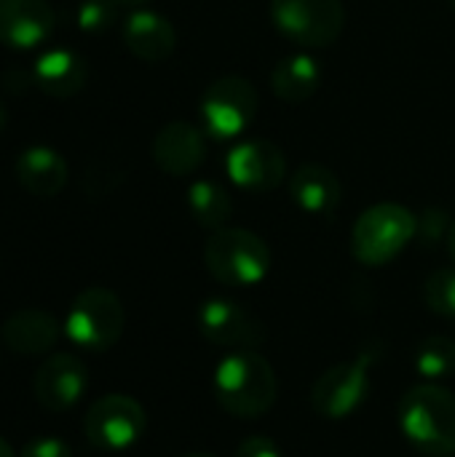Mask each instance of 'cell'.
<instances>
[{
	"label": "cell",
	"mask_w": 455,
	"mask_h": 457,
	"mask_svg": "<svg viewBox=\"0 0 455 457\" xmlns=\"http://www.w3.org/2000/svg\"><path fill=\"white\" fill-rule=\"evenodd\" d=\"M290 198L295 206L314 217H333L343 198L338 174L322 163H303L290 177Z\"/></svg>",
	"instance_id": "obj_16"
},
{
	"label": "cell",
	"mask_w": 455,
	"mask_h": 457,
	"mask_svg": "<svg viewBox=\"0 0 455 457\" xmlns=\"http://www.w3.org/2000/svg\"><path fill=\"white\" fill-rule=\"evenodd\" d=\"M233 457H284V453H282V447L271 436L255 434V436H247L236 447V455Z\"/></svg>",
	"instance_id": "obj_27"
},
{
	"label": "cell",
	"mask_w": 455,
	"mask_h": 457,
	"mask_svg": "<svg viewBox=\"0 0 455 457\" xmlns=\"http://www.w3.org/2000/svg\"><path fill=\"white\" fill-rule=\"evenodd\" d=\"M268 13L276 32L303 48H327L346 27L343 0H271Z\"/></svg>",
	"instance_id": "obj_7"
},
{
	"label": "cell",
	"mask_w": 455,
	"mask_h": 457,
	"mask_svg": "<svg viewBox=\"0 0 455 457\" xmlns=\"http://www.w3.org/2000/svg\"><path fill=\"white\" fill-rule=\"evenodd\" d=\"M188 209L204 230H220L233 217V198L220 182L196 179L188 187Z\"/></svg>",
	"instance_id": "obj_21"
},
{
	"label": "cell",
	"mask_w": 455,
	"mask_h": 457,
	"mask_svg": "<svg viewBox=\"0 0 455 457\" xmlns=\"http://www.w3.org/2000/svg\"><path fill=\"white\" fill-rule=\"evenodd\" d=\"M413 367L426 383H442L455 375V340L448 335H432L421 340L413 353Z\"/></svg>",
	"instance_id": "obj_22"
},
{
	"label": "cell",
	"mask_w": 455,
	"mask_h": 457,
	"mask_svg": "<svg viewBox=\"0 0 455 457\" xmlns=\"http://www.w3.org/2000/svg\"><path fill=\"white\" fill-rule=\"evenodd\" d=\"M150 155L164 174L188 177L206 158V137H204L201 126H196V123L172 120L156 131Z\"/></svg>",
	"instance_id": "obj_13"
},
{
	"label": "cell",
	"mask_w": 455,
	"mask_h": 457,
	"mask_svg": "<svg viewBox=\"0 0 455 457\" xmlns=\"http://www.w3.org/2000/svg\"><path fill=\"white\" fill-rule=\"evenodd\" d=\"M121 8H145L147 3H153V0H115Z\"/></svg>",
	"instance_id": "obj_28"
},
{
	"label": "cell",
	"mask_w": 455,
	"mask_h": 457,
	"mask_svg": "<svg viewBox=\"0 0 455 457\" xmlns=\"http://www.w3.org/2000/svg\"><path fill=\"white\" fill-rule=\"evenodd\" d=\"M378 361V348L367 345L354 359L324 370L311 386V410L322 420H349L370 396V375Z\"/></svg>",
	"instance_id": "obj_5"
},
{
	"label": "cell",
	"mask_w": 455,
	"mask_h": 457,
	"mask_svg": "<svg viewBox=\"0 0 455 457\" xmlns=\"http://www.w3.org/2000/svg\"><path fill=\"white\" fill-rule=\"evenodd\" d=\"M424 303L434 316L455 321V268H440L424 281Z\"/></svg>",
	"instance_id": "obj_23"
},
{
	"label": "cell",
	"mask_w": 455,
	"mask_h": 457,
	"mask_svg": "<svg viewBox=\"0 0 455 457\" xmlns=\"http://www.w3.org/2000/svg\"><path fill=\"white\" fill-rule=\"evenodd\" d=\"M212 394L223 412L239 420L263 418L279 396V378L257 351H231L212 375Z\"/></svg>",
	"instance_id": "obj_1"
},
{
	"label": "cell",
	"mask_w": 455,
	"mask_h": 457,
	"mask_svg": "<svg viewBox=\"0 0 455 457\" xmlns=\"http://www.w3.org/2000/svg\"><path fill=\"white\" fill-rule=\"evenodd\" d=\"M451 5H453V11H455V0H451Z\"/></svg>",
	"instance_id": "obj_33"
},
{
	"label": "cell",
	"mask_w": 455,
	"mask_h": 457,
	"mask_svg": "<svg viewBox=\"0 0 455 457\" xmlns=\"http://www.w3.org/2000/svg\"><path fill=\"white\" fill-rule=\"evenodd\" d=\"M0 335L8 351L24 359H35V356H48L56 348L62 337V327L56 316L43 308H21L3 321Z\"/></svg>",
	"instance_id": "obj_15"
},
{
	"label": "cell",
	"mask_w": 455,
	"mask_h": 457,
	"mask_svg": "<svg viewBox=\"0 0 455 457\" xmlns=\"http://www.w3.org/2000/svg\"><path fill=\"white\" fill-rule=\"evenodd\" d=\"M145 428V407L126 394H105L83 415V434L88 445L105 453H123L134 447Z\"/></svg>",
	"instance_id": "obj_9"
},
{
	"label": "cell",
	"mask_w": 455,
	"mask_h": 457,
	"mask_svg": "<svg viewBox=\"0 0 455 457\" xmlns=\"http://www.w3.org/2000/svg\"><path fill=\"white\" fill-rule=\"evenodd\" d=\"M0 457H19L13 453V447H11L3 436H0Z\"/></svg>",
	"instance_id": "obj_29"
},
{
	"label": "cell",
	"mask_w": 455,
	"mask_h": 457,
	"mask_svg": "<svg viewBox=\"0 0 455 457\" xmlns=\"http://www.w3.org/2000/svg\"><path fill=\"white\" fill-rule=\"evenodd\" d=\"M451 457H455V453H453V455H451Z\"/></svg>",
	"instance_id": "obj_34"
},
{
	"label": "cell",
	"mask_w": 455,
	"mask_h": 457,
	"mask_svg": "<svg viewBox=\"0 0 455 457\" xmlns=\"http://www.w3.org/2000/svg\"><path fill=\"white\" fill-rule=\"evenodd\" d=\"M118 8L115 0H83L75 13L78 27L83 32H105L118 19Z\"/></svg>",
	"instance_id": "obj_24"
},
{
	"label": "cell",
	"mask_w": 455,
	"mask_h": 457,
	"mask_svg": "<svg viewBox=\"0 0 455 457\" xmlns=\"http://www.w3.org/2000/svg\"><path fill=\"white\" fill-rule=\"evenodd\" d=\"M225 171L231 182L247 193H271L287 177V158L271 139H247L231 147Z\"/></svg>",
	"instance_id": "obj_11"
},
{
	"label": "cell",
	"mask_w": 455,
	"mask_h": 457,
	"mask_svg": "<svg viewBox=\"0 0 455 457\" xmlns=\"http://www.w3.org/2000/svg\"><path fill=\"white\" fill-rule=\"evenodd\" d=\"M56 16L48 0H0V43L16 51H29L46 43Z\"/></svg>",
	"instance_id": "obj_14"
},
{
	"label": "cell",
	"mask_w": 455,
	"mask_h": 457,
	"mask_svg": "<svg viewBox=\"0 0 455 457\" xmlns=\"http://www.w3.org/2000/svg\"><path fill=\"white\" fill-rule=\"evenodd\" d=\"M182 457H217V455H212V453H188V455H182Z\"/></svg>",
	"instance_id": "obj_32"
},
{
	"label": "cell",
	"mask_w": 455,
	"mask_h": 457,
	"mask_svg": "<svg viewBox=\"0 0 455 457\" xmlns=\"http://www.w3.org/2000/svg\"><path fill=\"white\" fill-rule=\"evenodd\" d=\"M322 86V67L311 54H292L271 70V91L287 104L308 102Z\"/></svg>",
	"instance_id": "obj_20"
},
{
	"label": "cell",
	"mask_w": 455,
	"mask_h": 457,
	"mask_svg": "<svg viewBox=\"0 0 455 457\" xmlns=\"http://www.w3.org/2000/svg\"><path fill=\"white\" fill-rule=\"evenodd\" d=\"M448 252H451V257H453L455 262V222L453 228H451V233H448Z\"/></svg>",
	"instance_id": "obj_30"
},
{
	"label": "cell",
	"mask_w": 455,
	"mask_h": 457,
	"mask_svg": "<svg viewBox=\"0 0 455 457\" xmlns=\"http://www.w3.org/2000/svg\"><path fill=\"white\" fill-rule=\"evenodd\" d=\"M19 457H72V450L62 436H35L21 447Z\"/></svg>",
	"instance_id": "obj_26"
},
{
	"label": "cell",
	"mask_w": 455,
	"mask_h": 457,
	"mask_svg": "<svg viewBox=\"0 0 455 457\" xmlns=\"http://www.w3.org/2000/svg\"><path fill=\"white\" fill-rule=\"evenodd\" d=\"M32 80L43 94L54 99H70L83 91L88 80V67L80 54L70 48H51L38 56L32 67Z\"/></svg>",
	"instance_id": "obj_19"
},
{
	"label": "cell",
	"mask_w": 455,
	"mask_h": 457,
	"mask_svg": "<svg viewBox=\"0 0 455 457\" xmlns=\"http://www.w3.org/2000/svg\"><path fill=\"white\" fill-rule=\"evenodd\" d=\"M453 222L451 214L442 206H429L418 214V228H416V238L424 246H437L440 241H448Z\"/></svg>",
	"instance_id": "obj_25"
},
{
	"label": "cell",
	"mask_w": 455,
	"mask_h": 457,
	"mask_svg": "<svg viewBox=\"0 0 455 457\" xmlns=\"http://www.w3.org/2000/svg\"><path fill=\"white\" fill-rule=\"evenodd\" d=\"M418 217L394 201L365 209L351 228V254L367 268H381L397 260L416 238Z\"/></svg>",
	"instance_id": "obj_4"
},
{
	"label": "cell",
	"mask_w": 455,
	"mask_h": 457,
	"mask_svg": "<svg viewBox=\"0 0 455 457\" xmlns=\"http://www.w3.org/2000/svg\"><path fill=\"white\" fill-rule=\"evenodd\" d=\"M13 174L27 193L38 198H54L64 190L70 171L62 153L48 145H29L16 155Z\"/></svg>",
	"instance_id": "obj_18"
},
{
	"label": "cell",
	"mask_w": 455,
	"mask_h": 457,
	"mask_svg": "<svg viewBox=\"0 0 455 457\" xmlns=\"http://www.w3.org/2000/svg\"><path fill=\"white\" fill-rule=\"evenodd\" d=\"M126 327V311L115 292L105 287H88L83 289L64 319V335L72 345H78L86 353H105L110 351Z\"/></svg>",
	"instance_id": "obj_6"
},
{
	"label": "cell",
	"mask_w": 455,
	"mask_h": 457,
	"mask_svg": "<svg viewBox=\"0 0 455 457\" xmlns=\"http://www.w3.org/2000/svg\"><path fill=\"white\" fill-rule=\"evenodd\" d=\"M196 327L206 343L228 351H257L268 343L265 321L228 297L206 300L196 313Z\"/></svg>",
	"instance_id": "obj_10"
},
{
	"label": "cell",
	"mask_w": 455,
	"mask_h": 457,
	"mask_svg": "<svg viewBox=\"0 0 455 457\" xmlns=\"http://www.w3.org/2000/svg\"><path fill=\"white\" fill-rule=\"evenodd\" d=\"M88 388V370L72 353H48L32 378V396L48 412L72 410Z\"/></svg>",
	"instance_id": "obj_12"
},
{
	"label": "cell",
	"mask_w": 455,
	"mask_h": 457,
	"mask_svg": "<svg viewBox=\"0 0 455 457\" xmlns=\"http://www.w3.org/2000/svg\"><path fill=\"white\" fill-rule=\"evenodd\" d=\"M123 43L142 62H164L177 48V29L150 8H134L123 21Z\"/></svg>",
	"instance_id": "obj_17"
},
{
	"label": "cell",
	"mask_w": 455,
	"mask_h": 457,
	"mask_svg": "<svg viewBox=\"0 0 455 457\" xmlns=\"http://www.w3.org/2000/svg\"><path fill=\"white\" fill-rule=\"evenodd\" d=\"M400 428L405 439L426 457L455 453V394L440 383H421L400 399Z\"/></svg>",
	"instance_id": "obj_2"
},
{
	"label": "cell",
	"mask_w": 455,
	"mask_h": 457,
	"mask_svg": "<svg viewBox=\"0 0 455 457\" xmlns=\"http://www.w3.org/2000/svg\"><path fill=\"white\" fill-rule=\"evenodd\" d=\"M204 265L223 287H255L271 270L268 244L247 228H220L204 244Z\"/></svg>",
	"instance_id": "obj_3"
},
{
	"label": "cell",
	"mask_w": 455,
	"mask_h": 457,
	"mask_svg": "<svg viewBox=\"0 0 455 457\" xmlns=\"http://www.w3.org/2000/svg\"><path fill=\"white\" fill-rule=\"evenodd\" d=\"M257 88L244 75H223L201 94V129L212 139H236L257 115Z\"/></svg>",
	"instance_id": "obj_8"
},
{
	"label": "cell",
	"mask_w": 455,
	"mask_h": 457,
	"mask_svg": "<svg viewBox=\"0 0 455 457\" xmlns=\"http://www.w3.org/2000/svg\"><path fill=\"white\" fill-rule=\"evenodd\" d=\"M5 123H8V110H5V104L0 102V134H3V129H5Z\"/></svg>",
	"instance_id": "obj_31"
}]
</instances>
